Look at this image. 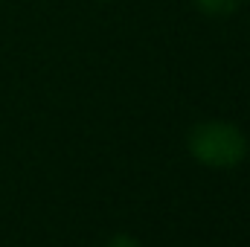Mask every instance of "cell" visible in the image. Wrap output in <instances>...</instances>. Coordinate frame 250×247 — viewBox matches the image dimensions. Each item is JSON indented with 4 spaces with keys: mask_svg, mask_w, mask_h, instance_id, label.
Instances as JSON below:
<instances>
[{
    "mask_svg": "<svg viewBox=\"0 0 250 247\" xmlns=\"http://www.w3.org/2000/svg\"><path fill=\"white\" fill-rule=\"evenodd\" d=\"M187 148L207 169H236L248 157V137L239 125L209 120L189 128Z\"/></svg>",
    "mask_w": 250,
    "mask_h": 247,
    "instance_id": "6da1fadb",
    "label": "cell"
},
{
    "mask_svg": "<svg viewBox=\"0 0 250 247\" xmlns=\"http://www.w3.org/2000/svg\"><path fill=\"white\" fill-rule=\"evenodd\" d=\"M198 9H201V15H207V18H230L236 9H239V3L242 0H192Z\"/></svg>",
    "mask_w": 250,
    "mask_h": 247,
    "instance_id": "7a4b0ae2",
    "label": "cell"
},
{
    "mask_svg": "<svg viewBox=\"0 0 250 247\" xmlns=\"http://www.w3.org/2000/svg\"><path fill=\"white\" fill-rule=\"evenodd\" d=\"M105 247H143V245H140L134 236H128V233H117V236H114Z\"/></svg>",
    "mask_w": 250,
    "mask_h": 247,
    "instance_id": "3957f363",
    "label": "cell"
}]
</instances>
